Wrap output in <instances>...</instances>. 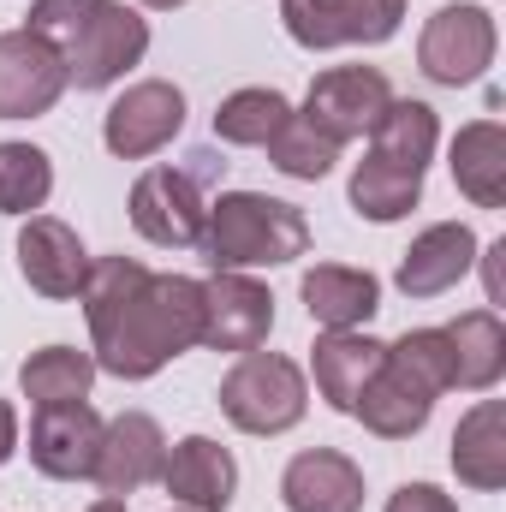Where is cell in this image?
Returning <instances> with one entry per match:
<instances>
[{"label": "cell", "mask_w": 506, "mask_h": 512, "mask_svg": "<svg viewBox=\"0 0 506 512\" xmlns=\"http://www.w3.org/2000/svg\"><path fill=\"white\" fill-rule=\"evenodd\" d=\"M90 358L120 382H149L203 340V280L149 274L137 256H102L84 280Z\"/></svg>", "instance_id": "6da1fadb"}, {"label": "cell", "mask_w": 506, "mask_h": 512, "mask_svg": "<svg viewBox=\"0 0 506 512\" xmlns=\"http://www.w3.org/2000/svg\"><path fill=\"white\" fill-rule=\"evenodd\" d=\"M203 256L215 268H280L310 251V221L298 203L262 197V191H221L203 221Z\"/></svg>", "instance_id": "7a4b0ae2"}, {"label": "cell", "mask_w": 506, "mask_h": 512, "mask_svg": "<svg viewBox=\"0 0 506 512\" xmlns=\"http://www.w3.org/2000/svg\"><path fill=\"white\" fill-rule=\"evenodd\" d=\"M221 411L245 435H286L310 411L304 370L292 358H280V352H262V346L239 352V364L221 376Z\"/></svg>", "instance_id": "3957f363"}, {"label": "cell", "mask_w": 506, "mask_h": 512, "mask_svg": "<svg viewBox=\"0 0 506 512\" xmlns=\"http://www.w3.org/2000/svg\"><path fill=\"white\" fill-rule=\"evenodd\" d=\"M495 18L483 12V6H441L429 24H423V36H417V66H423V78H435V84H447V90H459V84H477L489 66H495Z\"/></svg>", "instance_id": "277c9868"}, {"label": "cell", "mask_w": 506, "mask_h": 512, "mask_svg": "<svg viewBox=\"0 0 506 512\" xmlns=\"http://www.w3.org/2000/svg\"><path fill=\"white\" fill-rule=\"evenodd\" d=\"M143 54H149V18H143L137 6H126V0H108L60 60H66V84H78V90H108V84L126 78Z\"/></svg>", "instance_id": "5b68a950"}, {"label": "cell", "mask_w": 506, "mask_h": 512, "mask_svg": "<svg viewBox=\"0 0 506 512\" xmlns=\"http://www.w3.org/2000/svg\"><path fill=\"white\" fill-rule=\"evenodd\" d=\"M203 221H209V203H203V185L191 167H149L131 185V227L149 245L185 251L203 239Z\"/></svg>", "instance_id": "8992f818"}, {"label": "cell", "mask_w": 506, "mask_h": 512, "mask_svg": "<svg viewBox=\"0 0 506 512\" xmlns=\"http://www.w3.org/2000/svg\"><path fill=\"white\" fill-rule=\"evenodd\" d=\"M280 18L298 48H376L399 30L405 0H280Z\"/></svg>", "instance_id": "52a82bcc"}, {"label": "cell", "mask_w": 506, "mask_h": 512, "mask_svg": "<svg viewBox=\"0 0 506 512\" xmlns=\"http://www.w3.org/2000/svg\"><path fill=\"white\" fill-rule=\"evenodd\" d=\"M393 102V84L381 78L376 66H334L310 84L304 96V120L322 131L328 143H352V137H370L381 120V108Z\"/></svg>", "instance_id": "ba28073f"}, {"label": "cell", "mask_w": 506, "mask_h": 512, "mask_svg": "<svg viewBox=\"0 0 506 512\" xmlns=\"http://www.w3.org/2000/svg\"><path fill=\"white\" fill-rule=\"evenodd\" d=\"M274 334V298L268 286L239 274V268H215V280H203V340L209 352H256Z\"/></svg>", "instance_id": "9c48e42d"}, {"label": "cell", "mask_w": 506, "mask_h": 512, "mask_svg": "<svg viewBox=\"0 0 506 512\" xmlns=\"http://www.w3.org/2000/svg\"><path fill=\"white\" fill-rule=\"evenodd\" d=\"M179 131H185V90L167 84V78H143V84H131L126 96L108 108L102 143H108L120 161H143V155L167 149Z\"/></svg>", "instance_id": "30bf717a"}, {"label": "cell", "mask_w": 506, "mask_h": 512, "mask_svg": "<svg viewBox=\"0 0 506 512\" xmlns=\"http://www.w3.org/2000/svg\"><path fill=\"white\" fill-rule=\"evenodd\" d=\"M66 96V60L30 30L0 36V120H36Z\"/></svg>", "instance_id": "8fae6325"}, {"label": "cell", "mask_w": 506, "mask_h": 512, "mask_svg": "<svg viewBox=\"0 0 506 512\" xmlns=\"http://www.w3.org/2000/svg\"><path fill=\"white\" fill-rule=\"evenodd\" d=\"M167 465V435L149 411H120L114 423H102V447H96V471L90 483L102 495H137L143 483H161Z\"/></svg>", "instance_id": "7c38bea8"}, {"label": "cell", "mask_w": 506, "mask_h": 512, "mask_svg": "<svg viewBox=\"0 0 506 512\" xmlns=\"http://www.w3.org/2000/svg\"><path fill=\"white\" fill-rule=\"evenodd\" d=\"M96 447H102V417L90 399L42 405L30 423V465L54 483H84L96 471Z\"/></svg>", "instance_id": "4fadbf2b"}, {"label": "cell", "mask_w": 506, "mask_h": 512, "mask_svg": "<svg viewBox=\"0 0 506 512\" xmlns=\"http://www.w3.org/2000/svg\"><path fill=\"white\" fill-rule=\"evenodd\" d=\"M161 489L173 495V507H185V512H227L233 507V489H239V465H233V453L221 441L185 435V441L167 447Z\"/></svg>", "instance_id": "5bb4252c"}, {"label": "cell", "mask_w": 506, "mask_h": 512, "mask_svg": "<svg viewBox=\"0 0 506 512\" xmlns=\"http://www.w3.org/2000/svg\"><path fill=\"white\" fill-rule=\"evenodd\" d=\"M18 274L42 292V298H78L90 280V251L84 239L54 221V215H30L18 233Z\"/></svg>", "instance_id": "9a60e30c"}, {"label": "cell", "mask_w": 506, "mask_h": 512, "mask_svg": "<svg viewBox=\"0 0 506 512\" xmlns=\"http://www.w3.org/2000/svg\"><path fill=\"white\" fill-rule=\"evenodd\" d=\"M477 268V233L465 221H435L411 239V251L399 256V292L405 298H441L453 292L465 274Z\"/></svg>", "instance_id": "2e32d148"}, {"label": "cell", "mask_w": 506, "mask_h": 512, "mask_svg": "<svg viewBox=\"0 0 506 512\" xmlns=\"http://www.w3.org/2000/svg\"><path fill=\"white\" fill-rule=\"evenodd\" d=\"M280 501L286 512H364V471L334 447H310L286 465Z\"/></svg>", "instance_id": "e0dca14e"}, {"label": "cell", "mask_w": 506, "mask_h": 512, "mask_svg": "<svg viewBox=\"0 0 506 512\" xmlns=\"http://www.w3.org/2000/svg\"><path fill=\"white\" fill-rule=\"evenodd\" d=\"M435 399L441 393H429V387L417 382L405 364H393V358H381V370L370 376V387L358 393V405H352V417L381 435V441H411L423 423H429V411H435Z\"/></svg>", "instance_id": "ac0fdd59"}, {"label": "cell", "mask_w": 506, "mask_h": 512, "mask_svg": "<svg viewBox=\"0 0 506 512\" xmlns=\"http://www.w3.org/2000/svg\"><path fill=\"white\" fill-rule=\"evenodd\" d=\"M304 310L322 334H340V328H364L381 310V280L370 268H346V262H316L304 274Z\"/></svg>", "instance_id": "d6986e66"}, {"label": "cell", "mask_w": 506, "mask_h": 512, "mask_svg": "<svg viewBox=\"0 0 506 512\" xmlns=\"http://www.w3.org/2000/svg\"><path fill=\"white\" fill-rule=\"evenodd\" d=\"M381 358H387V346H381V340H370L364 328L322 334V340H316V352H310L316 393H322L334 411H346V417H352V405H358V393L370 387V376L381 370Z\"/></svg>", "instance_id": "ffe728a7"}, {"label": "cell", "mask_w": 506, "mask_h": 512, "mask_svg": "<svg viewBox=\"0 0 506 512\" xmlns=\"http://www.w3.org/2000/svg\"><path fill=\"white\" fill-rule=\"evenodd\" d=\"M453 471L465 489L495 495L506 483V405L501 399H477L459 429H453Z\"/></svg>", "instance_id": "44dd1931"}, {"label": "cell", "mask_w": 506, "mask_h": 512, "mask_svg": "<svg viewBox=\"0 0 506 512\" xmlns=\"http://www.w3.org/2000/svg\"><path fill=\"white\" fill-rule=\"evenodd\" d=\"M453 185L477 209H506V126L501 120H471L453 137Z\"/></svg>", "instance_id": "7402d4cb"}, {"label": "cell", "mask_w": 506, "mask_h": 512, "mask_svg": "<svg viewBox=\"0 0 506 512\" xmlns=\"http://www.w3.org/2000/svg\"><path fill=\"white\" fill-rule=\"evenodd\" d=\"M441 334H447V352H453V387L489 393L506 376V328L495 310H465Z\"/></svg>", "instance_id": "603a6c76"}, {"label": "cell", "mask_w": 506, "mask_h": 512, "mask_svg": "<svg viewBox=\"0 0 506 512\" xmlns=\"http://www.w3.org/2000/svg\"><path fill=\"white\" fill-rule=\"evenodd\" d=\"M435 143H441V120H435V108H429V102H399V96L381 108L376 131H370V155L399 161V167H411V173L429 167Z\"/></svg>", "instance_id": "cb8c5ba5"}, {"label": "cell", "mask_w": 506, "mask_h": 512, "mask_svg": "<svg viewBox=\"0 0 506 512\" xmlns=\"http://www.w3.org/2000/svg\"><path fill=\"white\" fill-rule=\"evenodd\" d=\"M423 203V173L399 167V161H381V155H364L352 167V209L364 221H405L411 209Z\"/></svg>", "instance_id": "d4e9b609"}, {"label": "cell", "mask_w": 506, "mask_h": 512, "mask_svg": "<svg viewBox=\"0 0 506 512\" xmlns=\"http://www.w3.org/2000/svg\"><path fill=\"white\" fill-rule=\"evenodd\" d=\"M90 382H96V358L78 352V346H42L24 358L18 370V387L24 399L42 411V405H72V399H90Z\"/></svg>", "instance_id": "484cf974"}, {"label": "cell", "mask_w": 506, "mask_h": 512, "mask_svg": "<svg viewBox=\"0 0 506 512\" xmlns=\"http://www.w3.org/2000/svg\"><path fill=\"white\" fill-rule=\"evenodd\" d=\"M286 120H292V102L280 90H233L215 108V137L221 143H239V149H262Z\"/></svg>", "instance_id": "4316f807"}, {"label": "cell", "mask_w": 506, "mask_h": 512, "mask_svg": "<svg viewBox=\"0 0 506 512\" xmlns=\"http://www.w3.org/2000/svg\"><path fill=\"white\" fill-rule=\"evenodd\" d=\"M54 191V161L36 143H0V215H36Z\"/></svg>", "instance_id": "83f0119b"}, {"label": "cell", "mask_w": 506, "mask_h": 512, "mask_svg": "<svg viewBox=\"0 0 506 512\" xmlns=\"http://www.w3.org/2000/svg\"><path fill=\"white\" fill-rule=\"evenodd\" d=\"M262 149H268V161H274L286 179H328V173H334V161H340V143H328V137L310 126L304 114H292V120L274 131Z\"/></svg>", "instance_id": "f1b7e54d"}, {"label": "cell", "mask_w": 506, "mask_h": 512, "mask_svg": "<svg viewBox=\"0 0 506 512\" xmlns=\"http://www.w3.org/2000/svg\"><path fill=\"white\" fill-rule=\"evenodd\" d=\"M387 358L405 364L429 393H447V387H453V352H447V334H441V328H411V334H399V340L387 346Z\"/></svg>", "instance_id": "f546056e"}, {"label": "cell", "mask_w": 506, "mask_h": 512, "mask_svg": "<svg viewBox=\"0 0 506 512\" xmlns=\"http://www.w3.org/2000/svg\"><path fill=\"white\" fill-rule=\"evenodd\" d=\"M102 6H108V0H36L24 30H30V36H42L48 48H60V54H66V48L84 36V24H90Z\"/></svg>", "instance_id": "4dcf8cb0"}, {"label": "cell", "mask_w": 506, "mask_h": 512, "mask_svg": "<svg viewBox=\"0 0 506 512\" xmlns=\"http://www.w3.org/2000/svg\"><path fill=\"white\" fill-rule=\"evenodd\" d=\"M387 512H459V507H453V495H441L435 483H405V489L387 495Z\"/></svg>", "instance_id": "1f68e13d"}, {"label": "cell", "mask_w": 506, "mask_h": 512, "mask_svg": "<svg viewBox=\"0 0 506 512\" xmlns=\"http://www.w3.org/2000/svg\"><path fill=\"white\" fill-rule=\"evenodd\" d=\"M501 256H506V239H501V245H489V251H483V280H489V304H501V298H506Z\"/></svg>", "instance_id": "d6a6232c"}, {"label": "cell", "mask_w": 506, "mask_h": 512, "mask_svg": "<svg viewBox=\"0 0 506 512\" xmlns=\"http://www.w3.org/2000/svg\"><path fill=\"white\" fill-rule=\"evenodd\" d=\"M12 453H18V411L0 399V465H6Z\"/></svg>", "instance_id": "836d02e7"}, {"label": "cell", "mask_w": 506, "mask_h": 512, "mask_svg": "<svg viewBox=\"0 0 506 512\" xmlns=\"http://www.w3.org/2000/svg\"><path fill=\"white\" fill-rule=\"evenodd\" d=\"M84 512H126V501H120V495H102L96 507H84Z\"/></svg>", "instance_id": "e575fe53"}, {"label": "cell", "mask_w": 506, "mask_h": 512, "mask_svg": "<svg viewBox=\"0 0 506 512\" xmlns=\"http://www.w3.org/2000/svg\"><path fill=\"white\" fill-rule=\"evenodd\" d=\"M143 6H155V12H173V6H185V0H143Z\"/></svg>", "instance_id": "d590c367"}, {"label": "cell", "mask_w": 506, "mask_h": 512, "mask_svg": "<svg viewBox=\"0 0 506 512\" xmlns=\"http://www.w3.org/2000/svg\"><path fill=\"white\" fill-rule=\"evenodd\" d=\"M179 512H185V507H179Z\"/></svg>", "instance_id": "8d00e7d4"}]
</instances>
